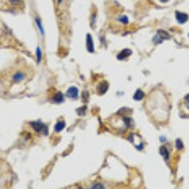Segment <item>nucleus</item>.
Masks as SVG:
<instances>
[{
    "instance_id": "nucleus-1",
    "label": "nucleus",
    "mask_w": 189,
    "mask_h": 189,
    "mask_svg": "<svg viewBox=\"0 0 189 189\" xmlns=\"http://www.w3.org/2000/svg\"><path fill=\"white\" fill-rule=\"evenodd\" d=\"M29 124H30L31 128L33 129L36 132L43 133L44 135H47L48 134V128H47V126L45 125V124L42 123L41 121H34V122H30Z\"/></svg>"
},
{
    "instance_id": "nucleus-2",
    "label": "nucleus",
    "mask_w": 189,
    "mask_h": 189,
    "mask_svg": "<svg viewBox=\"0 0 189 189\" xmlns=\"http://www.w3.org/2000/svg\"><path fill=\"white\" fill-rule=\"evenodd\" d=\"M170 39V35H169L167 31L163 30V29H159L157 31V34L153 37V43L156 45L162 44L165 40H168Z\"/></svg>"
},
{
    "instance_id": "nucleus-3",
    "label": "nucleus",
    "mask_w": 189,
    "mask_h": 189,
    "mask_svg": "<svg viewBox=\"0 0 189 189\" xmlns=\"http://www.w3.org/2000/svg\"><path fill=\"white\" fill-rule=\"evenodd\" d=\"M108 89H109V83L107 82L106 80L101 81V82L97 86V92L99 95H100V96L105 94L107 91H108Z\"/></svg>"
},
{
    "instance_id": "nucleus-4",
    "label": "nucleus",
    "mask_w": 189,
    "mask_h": 189,
    "mask_svg": "<svg viewBox=\"0 0 189 189\" xmlns=\"http://www.w3.org/2000/svg\"><path fill=\"white\" fill-rule=\"evenodd\" d=\"M132 54V51L130 49V48H124V49H122L118 54L116 55V58H117V60L123 61V60H125V59L131 56Z\"/></svg>"
},
{
    "instance_id": "nucleus-5",
    "label": "nucleus",
    "mask_w": 189,
    "mask_h": 189,
    "mask_svg": "<svg viewBox=\"0 0 189 189\" xmlns=\"http://www.w3.org/2000/svg\"><path fill=\"white\" fill-rule=\"evenodd\" d=\"M66 97H69V99H76L78 97H79V90H78L77 87L72 86L70 88H68L67 91H66Z\"/></svg>"
},
{
    "instance_id": "nucleus-6",
    "label": "nucleus",
    "mask_w": 189,
    "mask_h": 189,
    "mask_svg": "<svg viewBox=\"0 0 189 189\" xmlns=\"http://www.w3.org/2000/svg\"><path fill=\"white\" fill-rule=\"evenodd\" d=\"M175 16H176V20L178 21V23H180V24H184L185 22L188 21V18H189L188 14H184V12H181V11H176Z\"/></svg>"
},
{
    "instance_id": "nucleus-7",
    "label": "nucleus",
    "mask_w": 189,
    "mask_h": 189,
    "mask_svg": "<svg viewBox=\"0 0 189 189\" xmlns=\"http://www.w3.org/2000/svg\"><path fill=\"white\" fill-rule=\"evenodd\" d=\"M86 48H87V51L90 52V53H94L95 52L93 38H92V36H91L90 33H87V35H86Z\"/></svg>"
},
{
    "instance_id": "nucleus-8",
    "label": "nucleus",
    "mask_w": 189,
    "mask_h": 189,
    "mask_svg": "<svg viewBox=\"0 0 189 189\" xmlns=\"http://www.w3.org/2000/svg\"><path fill=\"white\" fill-rule=\"evenodd\" d=\"M51 100H52V102H53V103H58V104L63 103L64 101V96L63 95V93L57 92L56 94L53 95V97H52Z\"/></svg>"
},
{
    "instance_id": "nucleus-9",
    "label": "nucleus",
    "mask_w": 189,
    "mask_h": 189,
    "mask_svg": "<svg viewBox=\"0 0 189 189\" xmlns=\"http://www.w3.org/2000/svg\"><path fill=\"white\" fill-rule=\"evenodd\" d=\"M25 78H26L25 73H23V72H16L14 75V77H12V81L15 82V83H19V82H21V81L24 80Z\"/></svg>"
},
{
    "instance_id": "nucleus-10",
    "label": "nucleus",
    "mask_w": 189,
    "mask_h": 189,
    "mask_svg": "<svg viewBox=\"0 0 189 189\" xmlns=\"http://www.w3.org/2000/svg\"><path fill=\"white\" fill-rule=\"evenodd\" d=\"M64 128H65V121H64V120H60V121H58L56 124H55L54 132H60L63 131Z\"/></svg>"
},
{
    "instance_id": "nucleus-11",
    "label": "nucleus",
    "mask_w": 189,
    "mask_h": 189,
    "mask_svg": "<svg viewBox=\"0 0 189 189\" xmlns=\"http://www.w3.org/2000/svg\"><path fill=\"white\" fill-rule=\"evenodd\" d=\"M145 97V93L144 91L141 89H137L135 91L134 95H133V99L136 100V101H140Z\"/></svg>"
},
{
    "instance_id": "nucleus-12",
    "label": "nucleus",
    "mask_w": 189,
    "mask_h": 189,
    "mask_svg": "<svg viewBox=\"0 0 189 189\" xmlns=\"http://www.w3.org/2000/svg\"><path fill=\"white\" fill-rule=\"evenodd\" d=\"M160 153H161V155L163 156V157L165 158V160H168V158H169V151H168V149H167V146H161V148H160Z\"/></svg>"
},
{
    "instance_id": "nucleus-13",
    "label": "nucleus",
    "mask_w": 189,
    "mask_h": 189,
    "mask_svg": "<svg viewBox=\"0 0 189 189\" xmlns=\"http://www.w3.org/2000/svg\"><path fill=\"white\" fill-rule=\"evenodd\" d=\"M35 22H36V25H37V27H38V28H39V30H40V32H41V34H42V35H45V29H44V28H43V24H42L40 18L37 17L36 19H35Z\"/></svg>"
},
{
    "instance_id": "nucleus-14",
    "label": "nucleus",
    "mask_w": 189,
    "mask_h": 189,
    "mask_svg": "<svg viewBox=\"0 0 189 189\" xmlns=\"http://www.w3.org/2000/svg\"><path fill=\"white\" fill-rule=\"evenodd\" d=\"M86 111H87V107L86 106H82V107H80V108H79L77 110V113L79 115H85V113H86Z\"/></svg>"
},
{
    "instance_id": "nucleus-15",
    "label": "nucleus",
    "mask_w": 189,
    "mask_h": 189,
    "mask_svg": "<svg viewBox=\"0 0 189 189\" xmlns=\"http://www.w3.org/2000/svg\"><path fill=\"white\" fill-rule=\"evenodd\" d=\"M36 56H37V63H40V61H42V58H43V53H42V50L40 47H37L36 49Z\"/></svg>"
},
{
    "instance_id": "nucleus-16",
    "label": "nucleus",
    "mask_w": 189,
    "mask_h": 189,
    "mask_svg": "<svg viewBox=\"0 0 189 189\" xmlns=\"http://www.w3.org/2000/svg\"><path fill=\"white\" fill-rule=\"evenodd\" d=\"M175 146H176V148L181 151V149L184 148V144H182V140L181 139H176V142H175Z\"/></svg>"
},
{
    "instance_id": "nucleus-17",
    "label": "nucleus",
    "mask_w": 189,
    "mask_h": 189,
    "mask_svg": "<svg viewBox=\"0 0 189 189\" xmlns=\"http://www.w3.org/2000/svg\"><path fill=\"white\" fill-rule=\"evenodd\" d=\"M117 20H118L119 22H121L124 25H127L129 23V18H128V16H126V15L120 16L119 18H117Z\"/></svg>"
},
{
    "instance_id": "nucleus-18",
    "label": "nucleus",
    "mask_w": 189,
    "mask_h": 189,
    "mask_svg": "<svg viewBox=\"0 0 189 189\" xmlns=\"http://www.w3.org/2000/svg\"><path fill=\"white\" fill-rule=\"evenodd\" d=\"M90 189H105V187L102 184H95Z\"/></svg>"
},
{
    "instance_id": "nucleus-19",
    "label": "nucleus",
    "mask_w": 189,
    "mask_h": 189,
    "mask_svg": "<svg viewBox=\"0 0 189 189\" xmlns=\"http://www.w3.org/2000/svg\"><path fill=\"white\" fill-rule=\"evenodd\" d=\"M184 100H185V105H186V108L189 110V94L184 97Z\"/></svg>"
},
{
    "instance_id": "nucleus-20",
    "label": "nucleus",
    "mask_w": 189,
    "mask_h": 189,
    "mask_svg": "<svg viewBox=\"0 0 189 189\" xmlns=\"http://www.w3.org/2000/svg\"><path fill=\"white\" fill-rule=\"evenodd\" d=\"M9 1L12 3V4H18V3L20 2V0H9Z\"/></svg>"
},
{
    "instance_id": "nucleus-21",
    "label": "nucleus",
    "mask_w": 189,
    "mask_h": 189,
    "mask_svg": "<svg viewBox=\"0 0 189 189\" xmlns=\"http://www.w3.org/2000/svg\"><path fill=\"white\" fill-rule=\"evenodd\" d=\"M168 1H169V0H160V2H162V3H167Z\"/></svg>"
},
{
    "instance_id": "nucleus-22",
    "label": "nucleus",
    "mask_w": 189,
    "mask_h": 189,
    "mask_svg": "<svg viewBox=\"0 0 189 189\" xmlns=\"http://www.w3.org/2000/svg\"><path fill=\"white\" fill-rule=\"evenodd\" d=\"M160 139H161V142H165V137H161Z\"/></svg>"
},
{
    "instance_id": "nucleus-23",
    "label": "nucleus",
    "mask_w": 189,
    "mask_h": 189,
    "mask_svg": "<svg viewBox=\"0 0 189 189\" xmlns=\"http://www.w3.org/2000/svg\"><path fill=\"white\" fill-rule=\"evenodd\" d=\"M61 1H63V0H58V2L60 3V4H61Z\"/></svg>"
},
{
    "instance_id": "nucleus-24",
    "label": "nucleus",
    "mask_w": 189,
    "mask_h": 189,
    "mask_svg": "<svg viewBox=\"0 0 189 189\" xmlns=\"http://www.w3.org/2000/svg\"><path fill=\"white\" fill-rule=\"evenodd\" d=\"M78 189H83V188H82V187H79V188H78Z\"/></svg>"
},
{
    "instance_id": "nucleus-25",
    "label": "nucleus",
    "mask_w": 189,
    "mask_h": 189,
    "mask_svg": "<svg viewBox=\"0 0 189 189\" xmlns=\"http://www.w3.org/2000/svg\"><path fill=\"white\" fill-rule=\"evenodd\" d=\"M188 36H189V35H188Z\"/></svg>"
}]
</instances>
